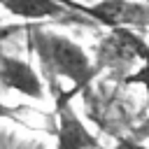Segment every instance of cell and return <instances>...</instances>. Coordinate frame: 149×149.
Listing matches in <instances>:
<instances>
[{
  "instance_id": "6da1fadb",
  "label": "cell",
  "mask_w": 149,
  "mask_h": 149,
  "mask_svg": "<svg viewBox=\"0 0 149 149\" xmlns=\"http://www.w3.org/2000/svg\"><path fill=\"white\" fill-rule=\"evenodd\" d=\"M33 47H35V54L40 56L42 68L47 72L72 81L74 88L91 81L95 68L91 65L88 54L74 40L58 35V33L35 28L33 30Z\"/></svg>"
},
{
  "instance_id": "7a4b0ae2",
  "label": "cell",
  "mask_w": 149,
  "mask_h": 149,
  "mask_svg": "<svg viewBox=\"0 0 149 149\" xmlns=\"http://www.w3.org/2000/svg\"><path fill=\"white\" fill-rule=\"evenodd\" d=\"M63 5L112 30L149 26V5L137 2V0H98L93 5H79L72 0H63Z\"/></svg>"
},
{
  "instance_id": "3957f363",
  "label": "cell",
  "mask_w": 149,
  "mask_h": 149,
  "mask_svg": "<svg viewBox=\"0 0 149 149\" xmlns=\"http://www.w3.org/2000/svg\"><path fill=\"white\" fill-rule=\"evenodd\" d=\"M56 149H93L98 142L93 133L77 116L70 95H61L56 105Z\"/></svg>"
},
{
  "instance_id": "277c9868",
  "label": "cell",
  "mask_w": 149,
  "mask_h": 149,
  "mask_svg": "<svg viewBox=\"0 0 149 149\" xmlns=\"http://www.w3.org/2000/svg\"><path fill=\"white\" fill-rule=\"evenodd\" d=\"M0 84L26 98H33V100L44 98L42 77L28 61L16 58V56H0Z\"/></svg>"
},
{
  "instance_id": "5b68a950",
  "label": "cell",
  "mask_w": 149,
  "mask_h": 149,
  "mask_svg": "<svg viewBox=\"0 0 149 149\" xmlns=\"http://www.w3.org/2000/svg\"><path fill=\"white\" fill-rule=\"evenodd\" d=\"M0 7L19 19H51L68 14L61 0H0Z\"/></svg>"
}]
</instances>
